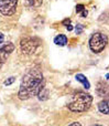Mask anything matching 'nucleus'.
Segmentation results:
<instances>
[{
    "label": "nucleus",
    "mask_w": 109,
    "mask_h": 126,
    "mask_svg": "<svg viewBox=\"0 0 109 126\" xmlns=\"http://www.w3.org/2000/svg\"><path fill=\"white\" fill-rule=\"evenodd\" d=\"M13 81H14V78H13V76H11V78H9V80L4 81V85H10L11 83H13Z\"/></svg>",
    "instance_id": "obj_14"
},
{
    "label": "nucleus",
    "mask_w": 109,
    "mask_h": 126,
    "mask_svg": "<svg viewBox=\"0 0 109 126\" xmlns=\"http://www.w3.org/2000/svg\"><path fill=\"white\" fill-rule=\"evenodd\" d=\"M68 126H82V124L79 122H73L72 124H70Z\"/></svg>",
    "instance_id": "obj_15"
},
{
    "label": "nucleus",
    "mask_w": 109,
    "mask_h": 126,
    "mask_svg": "<svg viewBox=\"0 0 109 126\" xmlns=\"http://www.w3.org/2000/svg\"><path fill=\"white\" fill-rule=\"evenodd\" d=\"M98 110L100 113L105 114V115H109V96L106 98H104V100L99 103Z\"/></svg>",
    "instance_id": "obj_7"
},
{
    "label": "nucleus",
    "mask_w": 109,
    "mask_h": 126,
    "mask_svg": "<svg viewBox=\"0 0 109 126\" xmlns=\"http://www.w3.org/2000/svg\"><path fill=\"white\" fill-rule=\"evenodd\" d=\"M3 40H4V37H3V34H2V33L0 32V43H2V42H3Z\"/></svg>",
    "instance_id": "obj_18"
},
{
    "label": "nucleus",
    "mask_w": 109,
    "mask_h": 126,
    "mask_svg": "<svg viewBox=\"0 0 109 126\" xmlns=\"http://www.w3.org/2000/svg\"><path fill=\"white\" fill-rule=\"evenodd\" d=\"M82 17H84V18L87 17V10H86V9H84V10L82 11Z\"/></svg>",
    "instance_id": "obj_16"
},
{
    "label": "nucleus",
    "mask_w": 109,
    "mask_h": 126,
    "mask_svg": "<svg viewBox=\"0 0 109 126\" xmlns=\"http://www.w3.org/2000/svg\"><path fill=\"white\" fill-rule=\"evenodd\" d=\"M66 29H67L68 31H72L73 30V27L71 26V24H68V26H66Z\"/></svg>",
    "instance_id": "obj_19"
},
{
    "label": "nucleus",
    "mask_w": 109,
    "mask_h": 126,
    "mask_svg": "<svg viewBox=\"0 0 109 126\" xmlns=\"http://www.w3.org/2000/svg\"><path fill=\"white\" fill-rule=\"evenodd\" d=\"M25 1V4L30 8H37L42 4L43 0H24Z\"/></svg>",
    "instance_id": "obj_10"
},
{
    "label": "nucleus",
    "mask_w": 109,
    "mask_h": 126,
    "mask_svg": "<svg viewBox=\"0 0 109 126\" xmlns=\"http://www.w3.org/2000/svg\"><path fill=\"white\" fill-rule=\"evenodd\" d=\"M105 78H106V80H108V81H109V73H108V74H106Z\"/></svg>",
    "instance_id": "obj_20"
},
{
    "label": "nucleus",
    "mask_w": 109,
    "mask_h": 126,
    "mask_svg": "<svg viewBox=\"0 0 109 126\" xmlns=\"http://www.w3.org/2000/svg\"><path fill=\"white\" fill-rule=\"evenodd\" d=\"M40 40L36 38H24L20 42L21 51L25 54H32L36 51V49L40 46Z\"/></svg>",
    "instance_id": "obj_4"
},
{
    "label": "nucleus",
    "mask_w": 109,
    "mask_h": 126,
    "mask_svg": "<svg viewBox=\"0 0 109 126\" xmlns=\"http://www.w3.org/2000/svg\"><path fill=\"white\" fill-rule=\"evenodd\" d=\"M83 26H82V24H77L76 26V28H75V32L77 33V34H81L82 32H83Z\"/></svg>",
    "instance_id": "obj_12"
},
{
    "label": "nucleus",
    "mask_w": 109,
    "mask_h": 126,
    "mask_svg": "<svg viewBox=\"0 0 109 126\" xmlns=\"http://www.w3.org/2000/svg\"><path fill=\"white\" fill-rule=\"evenodd\" d=\"M94 126H101V125H94Z\"/></svg>",
    "instance_id": "obj_21"
},
{
    "label": "nucleus",
    "mask_w": 109,
    "mask_h": 126,
    "mask_svg": "<svg viewBox=\"0 0 109 126\" xmlns=\"http://www.w3.org/2000/svg\"><path fill=\"white\" fill-rule=\"evenodd\" d=\"M54 43L56 44V46L64 47L67 44V38H66V35H64V34H59L54 38Z\"/></svg>",
    "instance_id": "obj_8"
},
{
    "label": "nucleus",
    "mask_w": 109,
    "mask_h": 126,
    "mask_svg": "<svg viewBox=\"0 0 109 126\" xmlns=\"http://www.w3.org/2000/svg\"><path fill=\"white\" fill-rule=\"evenodd\" d=\"M93 103V96L85 92H77L72 96V100L68 103L67 107L70 111L82 113L89 110Z\"/></svg>",
    "instance_id": "obj_2"
},
{
    "label": "nucleus",
    "mask_w": 109,
    "mask_h": 126,
    "mask_svg": "<svg viewBox=\"0 0 109 126\" xmlns=\"http://www.w3.org/2000/svg\"><path fill=\"white\" fill-rule=\"evenodd\" d=\"M84 9H85V8H84L83 4H77V6H76V12H77V13L82 12V11H83Z\"/></svg>",
    "instance_id": "obj_13"
},
{
    "label": "nucleus",
    "mask_w": 109,
    "mask_h": 126,
    "mask_svg": "<svg viewBox=\"0 0 109 126\" xmlns=\"http://www.w3.org/2000/svg\"><path fill=\"white\" fill-rule=\"evenodd\" d=\"M70 23H71V20H70V19H66V20H64V21H63V24H64V26H68Z\"/></svg>",
    "instance_id": "obj_17"
},
{
    "label": "nucleus",
    "mask_w": 109,
    "mask_h": 126,
    "mask_svg": "<svg viewBox=\"0 0 109 126\" xmlns=\"http://www.w3.org/2000/svg\"><path fill=\"white\" fill-rule=\"evenodd\" d=\"M75 79H76V81H78V82H81L82 84L84 85V87H85L86 90H89L90 84H89V82H88L87 78H86V76L84 75V74H77V75L75 76Z\"/></svg>",
    "instance_id": "obj_9"
},
{
    "label": "nucleus",
    "mask_w": 109,
    "mask_h": 126,
    "mask_svg": "<svg viewBox=\"0 0 109 126\" xmlns=\"http://www.w3.org/2000/svg\"><path fill=\"white\" fill-rule=\"evenodd\" d=\"M37 95H39L40 100H46V98H48V91L44 89V86L41 89V91L39 92V94H37Z\"/></svg>",
    "instance_id": "obj_11"
},
{
    "label": "nucleus",
    "mask_w": 109,
    "mask_h": 126,
    "mask_svg": "<svg viewBox=\"0 0 109 126\" xmlns=\"http://www.w3.org/2000/svg\"><path fill=\"white\" fill-rule=\"evenodd\" d=\"M43 74L37 69H30L23 75L19 89L20 100H29V98L36 96L41 89L43 87Z\"/></svg>",
    "instance_id": "obj_1"
},
{
    "label": "nucleus",
    "mask_w": 109,
    "mask_h": 126,
    "mask_svg": "<svg viewBox=\"0 0 109 126\" xmlns=\"http://www.w3.org/2000/svg\"><path fill=\"white\" fill-rule=\"evenodd\" d=\"M18 0H0V13L3 16H12L17 10Z\"/></svg>",
    "instance_id": "obj_5"
},
{
    "label": "nucleus",
    "mask_w": 109,
    "mask_h": 126,
    "mask_svg": "<svg viewBox=\"0 0 109 126\" xmlns=\"http://www.w3.org/2000/svg\"><path fill=\"white\" fill-rule=\"evenodd\" d=\"M13 50H14V44L11 42L0 47V67L6 63L8 57L11 54V52H13Z\"/></svg>",
    "instance_id": "obj_6"
},
{
    "label": "nucleus",
    "mask_w": 109,
    "mask_h": 126,
    "mask_svg": "<svg viewBox=\"0 0 109 126\" xmlns=\"http://www.w3.org/2000/svg\"><path fill=\"white\" fill-rule=\"evenodd\" d=\"M108 43V38L101 32H96L89 39V48L94 53H100Z\"/></svg>",
    "instance_id": "obj_3"
}]
</instances>
